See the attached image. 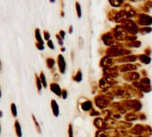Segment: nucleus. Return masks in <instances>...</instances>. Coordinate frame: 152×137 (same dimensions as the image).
<instances>
[{
  "label": "nucleus",
  "mask_w": 152,
  "mask_h": 137,
  "mask_svg": "<svg viewBox=\"0 0 152 137\" xmlns=\"http://www.w3.org/2000/svg\"><path fill=\"white\" fill-rule=\"evenodd\" d=\"M14 111V115L16 116V111H15V105L12 104V112Z\"/></svg>",
  "instance_id": "1"
}]
</instances>
